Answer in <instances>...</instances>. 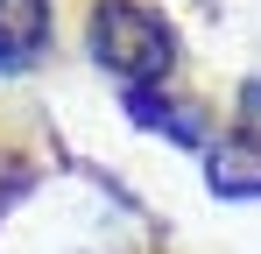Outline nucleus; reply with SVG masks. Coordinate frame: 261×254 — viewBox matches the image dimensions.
I'll return each instance as SVG.
<instances>
[{
  "label": "nucleus",
  "mask_w": 261,
  "mask_h": 254,
  "mask_svg": "<svg viewBox=\"0 0 261 254\" xmlns=\"http://www.w3.org/2000/svg\"><path fill=\"white\" fill-rule=\"evenodd\" d=\"M49 49V0H0V71H21Z\"/></svg>",
  "instance_id": "nucleus-2"
},
{
  "label": "nucleus",
  "mask_w": 261,
  "mask_h": 254,
  "mask_svg": "<svg viewBox=\"0 0 261 254\" xmlns=\"http://www.w3.org/2000/svg\"><path fill=\"white\" fill-rule=\"evenodd\" d=\"M205 176H212V198H261V148H247V141H212Z\"/></svg>",
  "instance_id": "nucleus-4"
},
{
  "label": "nucleus",
  "mask_w": 261,
  "mask_h": 254,
  "mask_svg": "<svg viewBox=\"0 0 261 254\" xmlns=\"http://www.w3.org/2000/svg\"><path fill=\"white\" fill-rule=\"evenodd\" d=\"M127 113H134L141 127H155V134L184 141V148H205V113H198V106H176V99H163V92L134 85V92H127Z\"/></svg>",
  "instance_id": "nucleus-3"
},
{
  "label": "nucleus",
  "mask_w": 261,
  "mask_h": 254,
  "mask_svg": "<svg viewBox=\"0 0 261 254\" xmlns=\"http://www.w3.org/2000/svg\"><path fill=\"white\" fill-rule=\"evenodd\" d=\"M92 57L127 85H148L176 64V42H170V21L148 14L141 0H99L92 7Z\"/></svg>",
  "instance_id": "nucleus-1"
},
{
  "label": "nucleus",
  "mask_w": 261,
  "mask_h": 254,
  "mask_svg": "<svg viewBox=\"0 0 261 254\" xmlns=\"http://www.w3.org/2000/svg\"><path fill=\"white\" fill-rule=\"evenodd\" d=\"M14 191H29V163H14V156H0V205H7Z\"/></svg>",
  "instance_id": "nucleus-6"
},
{
  "label": "nucleus",
  "mask_w": 261,
  "mask_h": 254,
  "mask_svg": "<svg viewBox=\"0 0 261 254\" xmlns=\"http://www.w3.org/2000/svg\"><path fill=\"white\" fill-rule=\"evenodd\" d=\"M240 120H247V134L261 141V78H247V85H240Z\"/></svg>",
  "instance_id": "nucleus-5"
}]
</instances>
